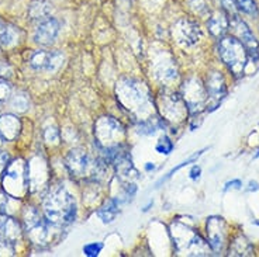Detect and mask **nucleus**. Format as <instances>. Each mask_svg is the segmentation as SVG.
<instances>
[{
	"label": "nucleus",
	"instance_id": "nucleus-1",
	"mask_svg": "<svg viewBox=\"0 0 259 257\" xmlns=\"http://www.w3.org/2000/svg\"><path fill=\"white\" fill-rule=\"evenodd\" d=\"M116 91L118 103L128 111V114L140 121L149 118L148 116L154 110V101L145 83L133 77H123L117 83Z\"/></svg>",
	"mask_w": 259,
	"mask_h": 257
},
{
	"label": "nucleus",
	"instance_id": "nucleus-2",
	"mask_svg": "<svg viewBox=\"0 0 259 257\" xmlns=\"http://www.w3.org/2000/svg\"><path fill=\"white\" fill-rule=\"evenodd\" d=\"M44 217L52 225L64 226L72 224L76 218V202L64 186L52 188L44 199Z\"/></svg>",
	"mask_w": 259,
	"mask_h": 257
},
{
	"label": "nucleus",
	"instance_id": "nucleus-3",
	"mask_svg": "<svg viewBox=\"0 0 259 257\" xmlns=\"http://www.w3.org/2000/svg\"><path fill=\"white\" fill-rule=\"evenodd\" d=\"M219 55L228 71L235 77L244 75L248 65V52L237 37H221L219 41Z\"/></svg>",
	"mask_w": 259,
	"mask_h": 257
},
{
	"label": "nucleus",
	"instance_id": "nucleus-4",
	"mask_svg": "<svg viewBox=\"0 0 259 257\" xmlns=\"http://www.w3.org/2000/svg\"><path fill=\"white\" fill-rule=\"evenodd\" d=\"M68 170L76 177H92L97 179L104 173V163L100 158L93 159L83 149H72L65 159Z\"/></svg>",
	"mask_w": 259,
	"mask_h": 257
},
{
	"label": "nucleus",
	"instance_id": "nucleus-5",
	"mask_svg": "<svg viewBox=\"0 0 259 257\" xmlns=\"http://www.w3.org/2000/svg\"><path fill=\"white\" fill-rule=\"evenodd\" d=\"M23 224L30 240L38 246H46L50 243L52 239V228H57L46 217H41L34 207H27L24 210Z\"/></svg>",
	"mask_w": 259,
	"mask_h": 257
},
{
	"label": "nucleus",
	"instance_id": "nucleus-6",
	"mask_svg": "<svg viewBox=\"0 0 259 257\" xmlns=\"http://www.w3.org/2000/svg\"><path fill=\"white\" fill-rule=\"evenodd\" d=\"M2 177H3V188L6 193L19 199L26 195L28 191V170H27V163L23 159L10 161Z\"/></svg>",
	"mask_w": 259,
	"mask_h": 257
},
{
	"label": "nucleus",
	"instance_id": "nucleus-7",
	"mask_svg": "<svg viewBox=\"0 0 259 257\" xmlns=\"http://www.w3.org/2000/svg\"><path fill=\"white\" fill-rule=\"evenodd\" d=\"M124 134L123 125L113 117H102L95 125V138L99 150L123 145Z\"/></svg>",
	"mask_w": 259,
	"mask_h": 257
},
{
	"label": "nucleus",
	"instance_id": "nucleus-8",
	"mask_svg": "<svg viewBox=\"0 0 259 257\" xmlns=\"http://www.w3.org/2000/svg\"><path fill=\"white\" fill-rule=\"evenodd\" d=\"M182 97L188 106L189 114L193 117L200 116L203 110H207V91L199 77H190L185 82Z\"/></svg>",
	"mask_w": 259,
	"mask_h": 257
},
{
	"label": "nucleus",
	"instance_id": "nucleus-9",
	"mask_svg": "<svg viewBox=\"0 0 259 257\" xmlns=\"http://www.w3.org/2000/svg\"><path fill=\"white\" fill-rule=\"evenodd\" d=\"M156 107L161 111L162 120L168 122L179 124L189 114L188 106L185 103L183 97L176 93H168V91L162 93L161 96L158 97Z\"/></svg>",
	"mask_w": 259,
	"mask_h": 257
},
{
	"label": "nucleus",
	"instance_id": "nucleus-10",
	"mask_svg": "<svg viewBox=\"0 0 259 257\" xmlns=\"http://www.w3.org/2000/svg\"><path fill=\"white\" fill-rule=\"evenodd\" d=\"M172 235L179 251H186L188 254H204L203 251L199 250V247L204 250L203 240L199 236V233H196L189 226L183 224H174Z\"/></svg>",
	"mask_w": 259,
	"mask_h": 257
},
{
	"label": "nucleus",
	"instance_id": "nucleus-11",
	"mask_svg": "<svg viewBox=\"0 0 259 257\" xmlns=\"http://www.w3.org/2000/svg\"><path fill=\"white\" fill-rule=\"evenodd\" d=\"M230 28L233 30L234 37L240 39L241 44L245 46L248 57L252 61H258L259 59V42L256 37L253 35L252 30L248 27L244 20L238 17V14L231 16L230 17Z\"/></svg>",
	"mask_w": 259,
	"mask_h": 257
},
{
	"label": "nucleus",
	"instance_id": "nucleus-12",
	"mask_svg": "<svg viewBox=\"0 0 259 257\" xmlns=\"http://www.w3.org/2000/svg\"><path fill=\"white\" fill-rule=\"evenodd\" d=\"M172 35L176 42L182 46H192L199 42L201 37L200 26L192 19L178 20L172 28Z\"/></svg>",
	"mask_w": 259,
	"mask_h": 257
},
{
	"label": "nucleus",
	"instance_id": "nucleus-13",
	"mask_svg": "<svg viewBox=\"0 0 259 257\" xmlns=\"http://www.w3.org/2000/svg\"><path fill=\"white\" fill-rule=\"evenodd\" d=\"M206 91H207V110L214 111L219 109L221 101L227 96L226 79L220 72H210L206 83Z\"/></svg>",
	"mask_w": 259,
	"mask_h": 257
},
{
	"label": "nucleus",
	"instance_id": "nucleus-14",
	"mask_svg": "<svg viewBox=\"0 0 259 257\" xmlns=\"http://www.w3.org/2000/svg\"><path fill=\"white\" fill-rule=\"evenodd\" d=\"M65 57L58 51H37L30 58V65L35 71L57 72L64 65Z\"/></svg>",
	"mask_w": 259,
	"mask_h": 257
},
{
	"label": "nucleus",
	"instance_id": "nucleus-15",
	"mask_svg": "<svg viewBox=\"0 0 259 257\" xmlns=\"http://www.w3.org/2000/svg\"><path fill=\"white\" fill-rule=\"evenodd\" d=\"M28 170V190L38 191L39 188L47 186L48 183V169L46 161L41 156H34L31 161L27 163Z\"/></svg>",
	"mask_w": 259,
	"mask_h": 257
},
{
	"label": "nucleus",
	"instance_id": "nucleus-16",
	"mask_svg": "<svg viewBox=\"0 0 259 257\" xmlns=\"http://www.w3.org/2000/svg\"><path fill=\"white\" fill-rule=\"evenodd\" d=\"M207 240L211 250L221 251L226 246L227 224L221 217H210L207 219Z\"/></svg>",
	"mask_w": 259,
	"mask_h": 257
},
{
	"label": "nucleus",
	"instance_id": "nucleus-17",
	"mask_svg": "<svg viewBox=\"0 0 259 257\" xmlns=\"http://www.w3.org/2000/svg\"><path fill=\"white\" fill-rule=\"evenodd\" d=\"M59 30H61V23L58 20L48 17L38 23L34 32V41L39 45H51L58 37Z\"/></svg>",
	"mask_w": 259,
	"mask_h": 257
},
{
	"label": "nucleus",
	"instance_id": "nucleus-18",
	"mask_svg": "<svg viewBox=\"0 0 259 257\" xmlns=\"http://www.w3.org/2000/svg\"><path fill=\"white\" fill-rule=\"evenodd\" d=\"M154 72L158 80L165 82V83H170L178 79V69H176L175 61L168 57L166 54H163V58L156 59L154 64Z\"/></svg>",
	"mask_w": 259,
	"mask_h": 257
},
{
	"label": "nucleus",
	"instance_id": "nucleus-19",
	"mask_svg": "<svg viewBox=\"0 0 259 257\" xmlns=\"http://www.w3.org/2000/svg\"><path fill=\"white\" fill-rule=\"evenodd\" d=\"M23 229L12 215L7 214H0V239L9 240L12 243H16L21 239Z\"/></svg>",
	"mask_w": 259,
	"mask_h": 257
},
{
	"label": "nucleus",
	"instance_id": "nucleus-20",
	"mask_svg": "<svg viewBox=\"0 0 259 257\" xmlns=\"http://www.w3.org/2000/svg\"><path fill=\"white\" fill-rule=\"evenodd\" d=\"M21 124L19 117L14 114H3L0 116V136L5 141H14L20 134Z\"/></svg>",
	"mask_w": 259,
	"mask_h": 257
},
{
	"label": "nucleus",
	"instance_id": "nucleus-21",
	"mask_svg": "<svg viewBox=\"0 0 259 257\" xmlns=\"http://www.w3.org/2000/svg\"><path fill=\"white\" fill-rule=\"evenodd\" d=\"M207 28L213 37H217V38L224 37L226 32L230 30V17H228V14L224 10L211 14L207 20Z\"/></svg>",
	"mask_w": 259,
	"mask_h": 257
},
{
	"label": "nucleus",
	"instance_id": "nucleus-22",
	"mask_svg": "<svg viewBox=\"0 0 259 257\" xmlns=\"http://www.w3.org/2000/svg\"><path fill=\"white\" fill-rule=\"evenodd\" d=\"M51 3L47 0H34L30 7H28V14L31 20L35 21H42V20L51 17Z\"/></svg>",
	"mask_w": 259,
	"mask_h": 257
},
{
	"label": "nucleus",
	"instance_id": "nucleus-23",
	"mask_svg": "<svg viewBox=\"0 0 259 257\" xmlns=\"http://www.w3.org/2000/svg\"><path fill=\"white\" fill-rule=\"evenodd\" d=\"M118 205H120V202L117 198H110L104 202V205L97 211V215L102 219L103 224H110L116 219L117 214H118Z\"/></svg>",
	"mask_w": 259,
	"mask_h": 257
},
{
	"label": "nucleus",
	"instance_id": "nucleus-24",
	"mask_svg": "<svg viewBox=\"0 0 259 257\" xmlns=\"http://www.w3.org/2000/svg\"><path fill=\"white\" fill-rule=\"evenodd\" d=\"M19 205V198L6 193L5 190L0 191V214L13 215Z\"/></svg>",
	"mask_w": 259,
	"mask_h": 257
},
{
	"label": "nucleus",
	"instance_id": "nucleus-25",
	"mask_svg": "<svg viewBox=\"0 0 259 257\" xmlns=\"http://www.w3.org/2000/svg\"><path fill=\"white\" fill-rule=\"evenodd\" d=\"M20 39V30L17 27L9 26L3 30L2 35H0V44L5 46H13L19 42Z\"/></svg>",
	"mask_w": 259,
	"mask_h": 257
},
{
	"label": "nucleus",
	"instance_id": "nucleus-26",
	"mask_svg": "<svg viewBox=\"0 0 259 257\" xmlns=\"http://www.w3.org/2000/svg\"><path fill=\"white\" fill-rule=\"evenodd\" d=\"M161 125H162V121H155V120H152V117H149V118H147V120L140 121L138 127H137V132H138L140 135L152 136V135H155L156 131L159 129Z\"/></svg>",
	"mask_w": 259,
	"mask_h": 257
},
{
	"label": "nucleus",
	"instance_id": "nucleus-27",
	"mask_svg": "<svg viewBox=\"0 0 259 257\" xmlns=\"http://www.w3.org/2000/svg\"><path fill=\"white\" fill-rule=\"evenodd\" d=\"M234 247L230 249V254L231 256H251L252 254V246L246 240L244 236H240L238 239L234 240Z\"/></svg>",
	"mask_w": 259,
	"mask_h": 257
},
{
	"label": "nucleus",
	"instance_id": "nucleus-28",
	"mask_svg": "<svg viewBox=\"0 0 259 257\" xmlns=\"http://www.w3.org/2000/svg\"><path fill=\"white\" fill-rule=\"evenodd\" d=\"M10 106L12 109L16 110L17 113H26L30 109V100L28 96L24 93H17L14 96L10 97Z\"/></svg>",
	"mask_w": 259,
	"mask_h": 257
},
{
	"label": "nucleus",
	"instance_id": "nucleus-29",
	"mask_svg": "<svg viewBox=\"0 0 259 257\" xmlns=\"http://www.w3.org/2000/svg\"><path fill=\"white\" fill-rule=\"evenodd\" d=\"M206 149H207V148H206ZM206 149H201V150H199V152H197V153L192 155V156H190V158H189V159H186V161H183V162H182L181 165H178V166L174 167V169H172V170H169L168 174H166V176H165V177H162L161 180L158 181V184H156V186L159 187V186H161V183H163V181H166V180H168V179H170V177H172V176H174V174H175L176 172H179V170H181L182 167L189 166V165H190V163H193V162L197 161V159H199V158H200L201 155L204 153V150H206Z\"/></svg>",
	"mask_w": 259,
	"mask_h": 257
},
{
	"label": "nucleus",
	"instance_id": "nucleus-30",
	"mask_svg": "<svg viewBox=\"0 0 259 257\" xmlns=\"http://www.w3.org/2000/svg\"><path fill=\"white\" fill-rule=\"evenodd\" d=\"M235 7L244 12L246 14H251V16H256L258 14V7L255 0H233Z\"/></svg>",
	"mask_w": 259,
	"mask_h": 257
},
{
	"label": "nucleus",
	"instance_id": "nucleus-31",
	"mask_svg": "<svg viewBox=\"0 0 259 257\" xmlns=\"http://www.w3.org/2000/svg\"><path fill=\"white\" fill-rule=\"evenodd\" d=\"M155 150L161 155H169L174 150V142L170 141L168 136H162L156 143Z\"/></svg>",
	"mask_w": 259,
	"mask_h": 257
},
{
	"label": "nucleus",
	"instance_id": "nucleus-32",
	"mask_svg": "<svg viewBox=\"0 0 259 257\" xmlns=\"http://www.w3.org/2000/svg\"><path fill=\"white\" fill-rule=\"evenodd\" d=\"M103 249V243L100 242H95V243H88L83 246V253L88 257H96L99 253Z\"/></svg>",
	"mask_w": 259,
	"mask_h": 257
},
{
	"label": "nucleus",
	"instance_id": "nucleus-33",
	"mask_svg": "<svg viewBox=\"0 0 259 257\" xmlns=\"http://www.w3.org/2000/svg\"><path fill=\"white\" fill-rule=\"evenodd\" d=\"M189 5L194 10V13L206 14L208 13V5L206 0H189Z\"/></svg>",
	"mask_w": 259,
	"mask_h": 257
},
{
	"label": "nucleus",
	"instance_id": "nucleus-34",
	"mask_svg": "<svg viewBox=\"0 0 259 257\" xmlns=\"http://www.w3.org/2000/svg\"><path fill=\"white\" fill-rule=\"evenodd\" d=\"M12 97V89L10 84L7 83L6 80L0 79V103L3 104L6 100H9Z\"/></svg>",
	"mask_w": 259,
	"mask_h": 257
},
{
	"label": "nucleus",
	"instance_id": "nucleus-35",
	"mask_svg": "<svg viewBox=\"0 0 259 257\" xmlns=\"http://www.w3.org/2000/svg\"><path fill=\"white\" fill-rule=\"evenodd\" d=\"M0 254L2 256H13L14 249L13 243L9 242V240H5V239H0Z\"/></svg>",
	"mask_w": 259,
	"mask_h": 257
},
{
	"label": "nucleus",
	"instance_id": "nucleus-36",
	"mask_svg": "<svg viewBox=\"0 0 259 257\" xmlns=\"http://www.w3.org/2000/svg\"><path fill=\"white\" fill-rule=\"evenodd\" d=\"M44 136H46V141L48 142V143H58L59 141L58 129L54 128V127H52V128H47Z\"/></svg>",
	"mask_w": 259,
	"mask_h": 257
},
{
	"label": "nucleus",
	"instance_id": "nucleus-37",
	"mask_svg": "<svg viewBox=\"0 0 259 257\" xmlns=\"http://www.w3.org/2000/svg\"><path fill=\"white\" fill-rule=\"evenodd\" d=\"M9 163H10V156L7 152H0V177L3 176L5 173V170L9 166Z\"/></svg>",
	"mask_w": 259,
	"mask_h": 257
},
{
	"label": "nucleus",
	"instance_id": "nucleus-38",
	"mask_svg": "<svg viewBox=\"0 0 259 257\" xmlns=\"http://www.w3.org/2000/svg\"><path fill=\"white\" fill-rule=\"evenodd\" d=\"M12 66L7 64V62H0V77H3V79H6V77L12 76Z\"/></svg>",
	"mask_w": 259,
	"mask_h": 257
},
{
	"label": "nucleus",
	"instance_id": "nucleus-39",
	"mask_svg": "<svg viewBox=\"0 0 259 257\" xmlns=\"http://www.w3.org/2000/svg\"><path fill=\"white\" fill-rule=\"evenodd\" d=\"M241 187H242V181L241 180H233V181H228L226 183V187H224V191H228V190H240Z\"/></svg>",
	"mask_w": 259,
	"mask_h": 257
},
{
	"label": "nucleus",
	"instance_id": "nucleus-40",
	"mask_svg": "<svg viewBox=\"0 0 259 257\" xmlns=\"http://www.w3.org/2000/svg\"><path fill=\"white\" fill-rule=\"evenodd\" d=\"M201 176V169L199 166H193L192 167V170L189 172V177L192 179L193 181H197L200 179Z\"/></svg>",
	"mask_w": 259,
	"mask_h": 257
},
{
	"label": "nucleus",
	"instance_id": "nucleus-41",
	"mask_svg": "<svg viewBox=\"0 0 259 257\" xmlns=\"http://www.w3.org/2000/svg\"><path fill=\"white\" fill-rule=\"evenodd\" d=\"M259 186L256 181H249V187H248V191H258Z\"/></svg>",
	"mask_w": 259,
	"mask_h": 257
},
{
	"label": "nucleus",
	"instance_id": "nucleus-42",
	"mask_svg": "<svg viewBox=\"0 0 259 257\" xmlns=\"http://www.w3.org/2000/svg\"><path fill=\"white\" fill-rule=\"evenodd\" d=\"M154 169H155V165H152V163H147L145 165V170H148V172L154 170Z\"/></svg>",
	"mask_w": 259,
	"mask_h": 257
},
{
	"label": "nucleus",
	"instance_id": "nucleus-43",
	"mask_svg": "<svg viewBox=\"0 0 259 257\" xmlns=\"http://www.w3.org/2000/svg\"><path fill=\"white\" fill-rule=\"evenodd\" d=\"M6 23H5V21H3V20H0V35H2V32H3V30H5V28H6Z\"/></svg>",
	"mask_w": 259,
	"mask_h": 257
},
{
	"label": "nucleus",
	"instance_id": "nucleus-44",
	"mask_svg": "<svg viewBox=\"0 0 259 257\" xmlns=\"http://www.w3.org/2000/svg\"><path fill=\"white\" fill-rule=\"evenodd\" d=\"M253 158H255V159H258V158H259V150H258V153L255 155V156H253Z\"/></svg>",
	"mask_w": 259,
	"mask_h": 257
},
{
	"label": "nucleus",
	"instance_id": "nucleus-45",
	"mask_svg": "<svg viewBox=\"0 0 259 257\" xmlns=\"http://www.w3.org/2000/svg\"><path fill=\"white\" fill-rule=\"evenodd\" d=\"M2 142H3V138L0 136V146H2Z\"/></svg>",
	"mask_w": 259,
	"mask_h": 257
},
{
	"label": "nucleus",
	"instance_id": "nucleus-46",
	"mask_svg": "<svg viewBox=\"0 0 259 257\" xmlns=\"http://www.w3.org/2000/svg\"><path fill=\"white\" fill-rule=\"evenodd\" d=\"M0 107H2V103H0Z\"/></svg>",
	"mask_w": 259,
	"mask_h": 257
}]
</instances>
